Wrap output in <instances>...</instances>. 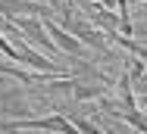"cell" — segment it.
<instances>
[{
  "label": "cell",
  "instance_id": "5b68a950",
  "mask_svg": "<svg viewBox=\"0 0 147 134\" xmlns=\"http://www.w3.org/2000/svg\"><path fill=\"white\" fill-rule=\"evenodd\" d=\"M138 106H141V109L147 112V94H144V97H138Z\"/></svg>",
  "mask_w": 147,
  "mask_h": 134
},
{
  "label": "cell",
  "instance_id": "8992f818",
  "mask_svg": "<svg viewBox=\"0 0 147 134\" xmlns=\"http://www.w3.org/2000/svg\"><path fill=\"white\" fill-rule=\"evenodd\" d=\"M128 3H147V0H128Z\"/></svg>",
  "mask_w": 147,
  "mask_h": 134
},
{
  "label": "cell",
  "instance_id": "3957f363",
  "mask_svg": "<svg viewBox=\"0 0 147 134\" xmlns=\"http://www.w3.org/2000/svg\"><path fill=\"white\" fill-rule=\"evenodd\" d=\"M0 119H28V103L22 87H3L0 90Z\"/></svg>",
  "mask_w": 147,
  "mask_h": 134
},
{
  "label": "cell",
  "instance_id": "277c9868",
  "mask_svg": "<svg viewBox=\"0 0 147 134\" xmlns=\"http://www.w3.org/2000/svg\"><path fill=\"white\" fill-rule=\"evenodd\" d=\"M44 25H47V34L53 38V44H57L63 53H69V56H82L85 59V44L72 34V31H66V28L59 25V22H53V19H44Z\"/></svg>",
  "mask_w": 147,
  "mask_h": 134
},
{
  "label": "cell",
  "instance_id": "6da1fadb",
  "mask_svg": "<svg viewBox=\"0 0 147 134\" xmlns=\"http://www.w3.org/2000/svg\"><path fill=\"white\" fill-rule=\"evenodd\" d=\"M16 25H19L22 38H25L28 44L41 47V50H47V53H63L57 44H53V38L47 34V25H44L41 16H22V19H16Z\"/></svg>",
  "mask_w": 147,
  "mask_h": 134
},
{
  "label": "cell",
  "instance_id": "7a4b0ae2",
  "mask_svg": "<svg viewBox=\"0 0 147 134\" xmlns=\"http://www.w3.org/2000/svg\"><path fill=\"white\" fill-rule=\"evenodd\" d=\"M0 16L16 22L22 16H41V19H50V6L41 3V0H0Z\"/></svg>",
  "mask_w": 147,
  "mask_h": 134
}]
</instances>
